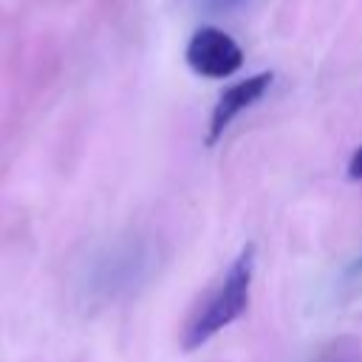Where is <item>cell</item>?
Here are the masks:
<instances>
[{"label":"cell","instance_id":"7","mask_svg":"<svg viewBox=\"0 0 362 362\" xmlns=\"http://www.w3.org/2000/svg\"><path fill=\"white\" fill-rule=\"evenodd\" d=\"M348 178H354V181L362 178V144L354 150V156H351V161H348Z\"/></svg>","mask_w":362,"mask_h":362},{"label":"cell","instance_id":"4","mask_svg":"<svg viewBox=\"0 0 362 362\" xmlns=\"http://www.w3.org/2000/svg\"><path fill=\"white\" fill-rule=\"evenodd\" d=\"M272 79H274V76H272L269 71H260V74H255V76H249V79H240V82L229 85V88L218 96V102H215V107H212L206 141L215 144V141L221 139V133L235 122V116L243 113L246 107H252V105L269 90Z\"/></svg>","mask_w":362,"mask_h":362},{"label":"cell","instance_id":"2","mask_svg":"<svg viewBox=\"0 0 362 362\" xmlns=\"http://www.w3.org/2000/svg\"><path fill=\"white\" fill-rule=\"evenodd\" d=\"M150 249L144 240H119L107 246L88 272V294L96 303L116 300L144 280L150 272Z\"/></svg>","mask_w":362,"mask_h":362},{"label":"cell","instance_id":"3","mask_svg":"<svg viewBox=\"0 0 362 362\" xmlns=\"http://www.w3.org/2000/svg\"><path fill=\"white\" fill-rule=\"evenodd\" d=\"M184 57H187V65L206 79H226L243 65L240 45L215 25L198 28L187 42Z\"/></svg>","mask_w":362,"mask_h":362},{"label":"cell","instance_id":"1","mask_svg":"<svg viewBox=\"0 0 362 362\" xmlns=\"http://www.w3.org/2000/svg\"><path fill=\"white\" fill-rule=\"evenodd\" d=\"M252 272H255V243H246L240 255L232 260V266L223 272L221 283L212 288L206 303L195 311V317L187 322L181 348L195 351L206 339H212L218 331L232 325L249 305V286H252Z\"/></svg>","mask_w":362,"mask_h":362},{"label":"cell","instance_id":"8","mask_svg":"<svg viewBox=\"0 0 362 362\" xmlns=\"http://www.w3.org/2000/svg\"><path fill=\"white\" fill-rule=\"evenodd\" d=\"M354 272H362V257H359V260L354 263Z\"/></svg>","mask_w":362,"mask_h":362},{"label":"cell","instance_id":"5","mask_svg":"<svg viewBox=\"0 0 362 362\" xmlns=\"http://www.w3.org/2000/svg\"><path fill=\"white\" fill-rule=\"evenodd\" d=\"M311 362H362V337H334L311 356Z\"/></svg>","mask_w":362,"mask_h":362},{"label":"cell","instance_id":"6","mask_svg":"<svg viewBox=\"0 0 362 362\" xmlns=\"http://www.w3.org/2000/svg\"><path fill=\"white\" fill-rule=\"evenodd\" d=\"M252 0H198V8L206 14H238Z\"/></svg>","mask_w":362,"mask_h":362}]
</instances>
